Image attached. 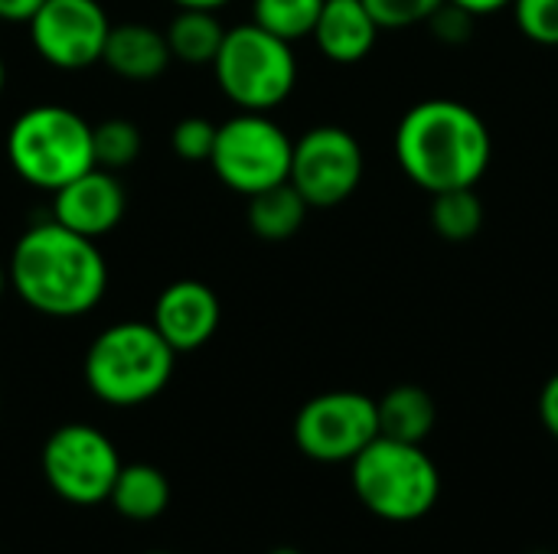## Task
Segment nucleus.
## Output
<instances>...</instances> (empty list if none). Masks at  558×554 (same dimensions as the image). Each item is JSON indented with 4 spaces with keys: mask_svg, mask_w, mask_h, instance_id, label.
<instances>
[{
    "mask_svg": "<svg viewBox=\"0 0 558 554\" xmlns=\"http://www.w3.org/2000/svg\"><path fill=\"white\" fill-rule=\"evenodd\" d=\"M294 140L265 111H242L216 127L209 167L239 196L288 183Z\"/></svg>",
    "mask_w": 558,
    "mask_h": 554,
    "instance_id": "0eeeda50",
    "label": "nucleus"
},
{
    "mask_svg": "<svg viewBox=\"0 0 558 554\" xmlns=\"http://www.w3.org/2000/svg\"><path fill=\"white\" fill-rule=\"evenodd\" d=\"M517 26L539 46H558V0H513Z\"/></svg>",
    "mask_w": 558,
    "mask_h": 554,
    "instance_id": "b1692460",
    "label": "nucleus"
},
{
    "mask_svg": "<svg viewBox=\"0 0 558 554\" xmlns=\"http://www.w3.org/2000/svg\"><path fill=\"white\" fill-rule=\"evenodd\" d=\"M536 554H546V552H536Z\"/></svg>",
    "mask_w": 558,
    "mask_h": 554,
    "instance_id": "72a5a7b5",
    "label": "nucleus"
},
{
    "mask_svg": "<svg viewBox=\"0 0 558 554\" xmlns=\"http://www.w3.org/2000/svg\"><path fill=\"white\" fill-rule=\"evenodd\" d=\"M180 10H222L229 0H173Z\"/></svg>",
    "mask_w": 558,
    "mask_h": 554,
    "instance_id": "c85d7f7f",
    "label": "nucleus"
},
{
    "mask_svg": "<svg viewBox=\"0 0 558 554\" xmlns=\"http://www.w3.org/2000/svg\"><path fill=\"white\" fill-rule=\"evenodd\" d=\"M490 157L494 140L487 121L454 98L418 101L396 127V160L425 193L477 186Z\"/></svg>",
    "mask_w": 558,
    "mask_h": 554,
    "instance_id": "f03ea898",
    "label": "nucleus"
},
{
    "mask_svg": "<svg viewBox=\"0 0 558 554\" xmlns=\"http://www.w3.org/2000/svg\"><path fill=\"white\" fill-rule=\"evenodd\" d=\"M451 3H458L461 10H468V13H474V16H490V13L507 10L513 0H451Z\"/></svg>",
    "mask_w": 558,
    "mask_h": 554,
    "instance_id": "cd10ccee",
    "label": "nucleus"
},
{
    "mask_svg": "<svg viewBox=\"0 0 558 554\" xmlns=\"http://www.w3.org/2000/svg\"><path fill=\"white\" fill-rule=\"evenodd\" d=\"M324 0H252V23L262 29L298 42L314 33Z\"/></svg>",
    "mask_w": 558,
    "mask_h": 554,
    "instance_id": "412c9836",
    "label": "nucleus"
},
{
    "mask_svg": "<svg viewBox=\"0 0 558 554\" xmlns=\"http://www.w3.org/2000/svg\"><path fill=\"white\" fill-rule=\"evenodd\" d=\"M356 500L383 522H418L441 496V473L425 444L376 438L350 460Z\"/></svg>",
    "mask_w": 558,
    "mask_h": 554,
    "instance_id": "20e7f679",
    "label": "nucleus"
},
{
    "mask_svg": "<svg viewBox=\"0 0 558 554\" xmlns=\"http://www.w3.org/2000/svg\"><path fill=\"white\" fill-rule=\"evenodd\" d=\"M363 180V147L337 124H320L294 140L288 183L304 196L311 209H330L347 202Z\"/></svg>",
    "mask_w": 558,
    "mask_h": 554,
    "instance_id": "9d476101",
    "label": "nucleus"
},
{
    "mask_svg": "<svg viewBox=\"0 0 558 554\" xmlns=\"http://www.w3.org/2000/svg\"><path fill=\"white\" fill-rule=\"evenodd\" d=\"M101 62L128 82H150L173 62L167 36L150 23H118L108 29Z\"/></svg>",
    "mask_w": 558,
    "mask_h": 554,
    "instance_id": "2eb2a0df",
    "label": "nucleus"
},
{
    "mask_svg": "<svg viewBox=\"0 0 558 554\" xmlns=\"http://www.w3.org/2000/svg\"><path fill=\"white\" fill-rule=\"evenodd\" d=\"M311 36L330 62L353 65L373 52L379 23L373 20L363 0H324Z\"/></svg>",
    "mask_w": 558,
    "mask_h": 554,
    "instance_id": "4468645a",
    "label": "nucleus"
},
{
    "mask_svg": "<svg viewBox=\"0 0 558 554\" xmlns=\"http://www.w3.org/2000/svg\"><path fill=\"white\" fill-rule=\"evenodd\" d=\"M167 46L170 56L186 65H213L219 56V46L226 39V29L216 16V10H180L167 26Z\"/></svg>",
    "mask_w": 558,
    "mask_h": 554,
    "instance_id": "6ab92c4d",
    "label": "nucleus"
},
{
    "mask_svg": "<svg viewBox=\"0 0 558 554\" xmlns=\"http://www.w3.org/2000/svg\"><path fill=\"white\" fill-rule=\"evenodd\" d=\"M379 434L405 444H425L438 424V405L422 385H396L376 402Z\"/></svg>",
    "mask_w": 558,
    "mask_h": 554,
    "instance_id": "dca6fc26",
    "label": "nucleus"
},
{
    "mask_svg": "<svg viewBox=\"0 0 558 554\" xmlns=\"http://www.w3.org/2000/svg\"><path fill=\"white\" fill-rule=\"evenodd\" d=\"M43 0H0V20L7 23H29Z\"/></svg>",
    "mask_w": 558,
    "mask_h": 554,
    "instance_id": "bb28decb",
    "label": "nucleus"
},
{
    "mask_svg": "<svg viewBox=\"0 0 558 554\" xmlns=\"http://www.w3.org/2000/svg\"><path fill=\"white\" fill-rule=\"evenodd\" d=\"M213 72L222 95L242 111L268 114L298 85V59L291 42L262 29L258 23L226 29Z\"/></svg>",
    "mask_w": 558,
    "mask_h": 554,
    "instance_id": "423d86ee",
    "label": "nucleus"
},
{
    "mask_svg": "<svg viewBox=\"0 0 558 554\" xmlns=\"http://www.w3.org/2000/svg\"><path fill=\"white\" fill-rule=\"evenodd\" d=\"M7 157L20 180L56 193L95 167L92 124L65 104H36L10 124Z\"/></svg>",
    "mask_w": 558,
    "mask_h": 554,
    "instance_id": "39448f33",
    "label": "nucleus"
},
{
    "mask_svg": "<svg viewBox=\"0 0 558 554\" xmlns=\"http://www.w3.org/2000/svg\"><path fill=\"white\" fill-rule=\"evenodd\" d=\"M432 229L451 245L477 238V232L484 229V199L477 196V189L461 186L432 193Z\"/></svg>",
    "mask_w": 558,
    "mask_h": 554,
    "instance_id": "aec40b11",
    "label": "nucleus"
},
{
    "mask_svg": "<svg viewBox=\"0 0 558 554\" xmlns=\"http://www.w3.org/2000/svg\"><path fill=\"white\" fill-rule=\"evenodd\" d=\"M307 202L291 183H278L248 196V229L262 242H288L307 219Z\"/></svg>",
    "mask_w": 558,
    "mask_h": 554,
    "instance_id": "a211bd4d",
    "label": "nucleus"
},
{
    "mask_svg": "<svg viewBox=\"0 0 558 554\" xmlns=\"http://www.w3.org/2000/svg\"><path fill=\"white\" fill-rule=\"evenodd\" d=\"M376 438V398L363 392H324L294 418V444L317 464H350Z\"/></svg>",
    "mask_w": 558,
    "mask_h": 554,
    "instance_id": "1a4fd4ad",
    "label": "nucleus"
},
{
    "mask_svg": "<svg viewBox=\"0 0 558 554\" xmlns=\"http://www.w3.org/2000/svg\"><path fill=\"white\" fill-rule=\"evenodd\" d=\"M177 353L154 323L128 320L101 330L85 353V382L92 395L114 408H134L157 398L173 376Z\"/></svg>",
    "mask_w": 558,
    "mask_h": 554,
    "instance_id": "7ed1b4c3",
    "label": "nucleus"
},
{
    "mask_svg": "<svg viewBox=\"0 0 558 554\" xmlns=\"http://www.w3.org/2000/svg\"><path fill=\"white\" fill-rule=\"evenodd\" d=\"M150 554H167V552H150Z\"/></svg>",
    "mask_w": 558,
    "mask_h": 554,
    "instance_id": "473e14b6",
    "label": "nucleus"
},
{
    "mask_svg": "<svg viewBox=\"0 0 558 554\" xmlns=\"http://www.w3.org/2000/svg\"><path fill=\"white\" fill-rule=\"evenodd\" d=\"M124 206H128V196H124L121 180L111 170L92 167L52 193L49 219L98 242L124 219Z\"/></svg>",
    "mask_w": 558,
    "mask_h": 554,
    "instance_id": "f8f14e48",
    "label": "nucleus"
},
{
    "mask_svg": "<svg viewBox=\"0 0 558 554\" xmlns=\"http://www.w3.org/2000/svg\"><path fill=\"white\" fill-rule=\"evenodd\" d=\"M10 287L43 317H82L108 291V264L95 238H85L56 219L29 225L10 251Z\"/></svg>",
    "mask_w": 558,
    "mask_h": 554,
    "instance_id": "f257e3e1",
    "label": "nucleus"
},
{
    "mask_svg": "<svg viewBox=\"0 0 558 554\" xmlns=\"http://www.w3.org/2000/svg\"><path fill=\"white\" fill-rule=\"evenodd\" d=\"M111 20L98 0H43L29 20V39L43 62L75 72L101 62Z\"/></svg>",
    "mask_w": 558,
    "mask_h": 554,
    "instance_id": "9b49d317",
    "label": "nucleus"
},
{
    "mask_svg": "<svg viewBox=\"0 0 558 554\" xmlns=\"http://www.w3.org/2000/svg\"><path fill=\"white\" fill-rule=\"evenodd\" d=\"M219 320H222L219 297L203 281L167 284L160 291V297L154 304V317H150V323L157 327V333L170 343V349L177 356L203 349L216 336Z\"/></svg>",
    "mask_w": 558,
    "mask_h": 554,
    "instance_id": "ddd939ff",
    "label": "nucleus"
},
{
    "mask_svg": "<svg viewBox=\"0 0 558 554\" xmlns=\"http://www.w3.org/2000/svg\"><path fill=\"white\" fill-rule=\"evenodd\" d=\"M216 127L206 118H183L173 124L170 131V147L180 160L186 163H209L213 157V144H216Z\"/></svg>",
    "mask_w": 558,
    "mask_h": 554,
    "instance_id": "5701e85b",
    "label": "nucleus"
},
{
    "mask_svg": "<svg viewBox=\"0 0 558 554\" xmlns=\"http://www.w3.org/2000/svg\"><path fill=\"white\" fill-rule=\"evenodd\" d=\"M271 554H301V552H294V549H275Z\"/></svg>",
    "mask_w": 558,
    "mask_h": 554,
    "instance_id": "2f4dec72",
    "label": "nucleus"
},
{
    "mask_svg": "<svg viewBox=\"0 0 558 554\" xmlns=\"http://www.w3.org/2000/svg\"><path fill=\"white\" fill-rule=\"evenodd\" d=\"M108 503L118 509V516L131 522H154L157 516H163L170 503V483L150 464H131V467L121 464Z\"/></svg>",
    "mask_w": 558,
    "mask_h": 554,
    "instance_id": "f3484780",
    "label": "nucleus"
},
{
    "mask_svg": "<svg viewBox=\"0 0 558 554\" xmlns=\"http://www.w3.org/2000/svg\"><path fill=\"white\" fill-rule=\"evenodd\" d=\"M121 457L92 424H65L43 444V477L72 506H98L111 496Z\"/></svg>",
    "mask_w": 558,
    "mask_h": 554,
    "instance_id": "6e6552de",
    "label": "nucleus"
},
{
    "mask_svg": "<svg viewBox=\"0 0 558 554\" xmlns=\"http://www.w3.org/2000/svg\"><path fill=\"white\" fill-rule=\"evenodd\" d=\"M539 418H543V428L558 441V372L539 392Z\"/></svg>",
    "mask_w": 558,
    "mask_h": 554,
    "instance_id": "a878e982",
    "label": "nucleus"
},
{
    "mask_svg": "<svg viewBox=\"0 0 558 554\" xmlns=\"http://www.w3.org/2000/svg\"><path fill=\"white\" fill-rule=\"evenodd\" d=\"M379 29H405L415 23H428V16L445 0H363Z\"/></svg>",
    "mask_w": 558,
    "mask_h": 554,
    "instance_id": "393cba45",
    "label": "nucleus"
},
{
    "mask_svg": "<svg viewBox=\"0 0 558 554\" xmlns=\"http://www.w3.org/2000/svg\"><path fill=\"white\" fill-rule=\"evenodd\" d=\"M92 150H95V167L118 173L141 157V131L124 118H108L92 127Z\"/></svg>",
    "mask_w": 558,
    "mask_h": 554,
    "instance_id": "4be33fe9",
    "label": "nucleus"
},
{
    "mask_svg": "<svg viewBox=\"0 0 558 554\" xmlns=\"http://www.w3.org/2000/svg\"><path fill=\"white\" fill-rule=\"evenodd\" d=\"M10 287V274H7V268L0 264V297H3V291Z\"/></svg>",
    "mask_w": 558,
    "mask_h": 554,
    "instance_id": "c756f323",
    "label": "nucleus"
},
{
    "mask_svg": "<svg viewBox=\"0 0 558 554\" xmlns=\"http://www.w3.org/2000/svg\"><path fill=\"white\" fill-rule=\"evenodd\" d=\"M3 85H7V69H3V59H0V91H3Z\"/></svg>",
    "mask_w": 558,
    "mask_h": 554,
    "instance_id": "7c9ffc66",
    "label": "nucleus"
}]
</instances>
